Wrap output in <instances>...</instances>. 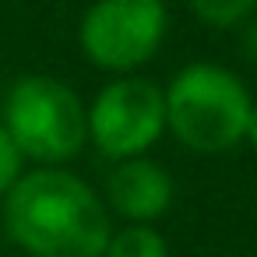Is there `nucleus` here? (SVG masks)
I'll return each instance as SVG.
<instances>
[{
  "instance_id": "nucleus-1",
  "label": "nucleus",
  "mask_w": 257,
  "mask_h": 257,
  "mask_svg": "<svg viewBox=\"0 0 257 257\" xmlns=\"http://www.w3.org/2000/svg\"><path fill=\"white\" fill-rule=\"evenodd\" d=\"M4 229L29 257H102L113 222L106 201L64 166H39L4 197Z\"/></svg>"
},
{
  "instance_id": "nucleus-2",
  "label": "nucleus",
  "mask_w": 257,
  "mask_h": 257,
  "mask_svg": "<svg viewBox=\"0 0 257 257\" xmlns=\"http://www.w3.org/2000/svg\"><path fill=\"white\" fill-rule=\"evenodd\" d=\"M166 92V131L197 152V155H222L246 138V120L253 99L239 74L222 64H187L173 74Z\"/></svg>"
},
{
  "instance_id": "nucleus-3",
  "label": "nucleus",
  "mask_w": 257,
  "mask_h": 257,
  "mask_svg": "<svg viewBox=\"0 0 257 257\" xmlns=\"http://www.w3.org/2000/svg\"><path fill=\"white\" fill-rule=\"evenodd\" d=\"M0 123L18 152L39 166H64L88 145V109L78 92L50 74H25L4 95Z\"/></svg>"
},
{
  "instance_id": "nucleus-4",
  "label": "nucleus",
  "mask_w": 257,
  "mask_h": 257,
  "mask_svg": "<svg viewBox=\"0 0 257 257\" xmlns=\"http://www.w3.org/2000/svg\"><path fill=\"white\" fill-rule=\"evenodd\" d=\"M162 0H95L78 25L81 53L113 74H134L166 39Z\"/></svg>"
},
{
  "instance_id": "nucleus-5",
  "label": "nucleus",
  "mask_w": 257,
  "mask_h": 257,
  "mask_svg": "<svg viewBox=\"0 0 257 257\" xmlns=\"http://www.w3.org/2000/svg\"><path fill=\"white\" fill-rule=\"evenodd\" d=\"M166 134V92L138 74L102 85L88 109V138L106 159H138Z\"/></svg>"
},
{
  "instance_id": "nucleus-6",
  "label": "nucleus",
  "mask_w": 257,
  "mask_h": 257,
  "mask_svg": "<svg viewBox=\"0 0 257 257\" xmlns=\"http://www.w3.org/2000/svg\"><path fill=\"white\" fill-rule=\"evenodd\" d=\"M173 197L176 183L169 169L148 155L123 159L106 176V208L138 225H152L155 218H162L173 208Z\"/></svg>"
},
{
  "instance_id": "nucleus-7",
  "label": "nucleus",
  "mask_w": 257,
  "mask_h": 257,
  "mask_svg": "<svg viewBox=\"0 0 257 257\" xmlns=\"http://www.w3.org/2000/svg\"><path fill=\"white\" fill-rule=\"evenodd\" d=\"M102 257H169V246L159 229L127 222L123 229H113Z\"/></svg>"
},
{
  "instance_id": "nucleus-8",
  "label": "nucleus",
  "mask_w": 257,
  "mask_h": 257,
  "mask_svg": "<svg viewBox=\"0 0 257 257\" xmlns=\"http://www.w3.org/2000/svg\"><path fill=\"white\" fill-rule=\"evenodd\" d=\"M190 11L211 29H236L253 18L257 0H187Z\"/></svg>"
},
{
  "instance_id": "nucleus-9",
  "label": "nucleus",
  "mask_w": 257,
  "mask_h": 257,
  "mask_svg": "<svg viewBox=\"0 0 257 257\" xmlns=\"http://www.w3.org/2000/svg\"><path fill=\"white\" fill-rule=\"evenodd\" d=\"M22 173H25V155L18 152L8 127L0 123V197H8V190L22 180Z\"/></svg>"
},
{
  "instance_id": "nucleus-10",
  "label": "nucleus",
  "mask_w": 257,
  "mask_h": 257,
  "mask_svg": "<svg viewBox=\"0 0 257 257\" xmlns=\"http://www.w3.org/2000/svg\"><path fill=\"white\" fill-rule=\"evenodd\" d=\"M239 50L250 64H257V18L243 22V39H239Z\"/></svg>"
},
{
  "instance_id": "nucleus-11",
  "label": "nucleus",
  "mask_w": 257,
  "mask_h": 257,
  "mask_svg": "<svg viewBox=\"0 0 257 257\" xmlns=\"http://www.w3.org/2000/svg\"><path fill=\"white\" fill-rule=\"evenodd\" d=\"M243 141H250V148L257 152V102H253V109H250V120H246V138Z\"/></svg>"
}]
</instances>
